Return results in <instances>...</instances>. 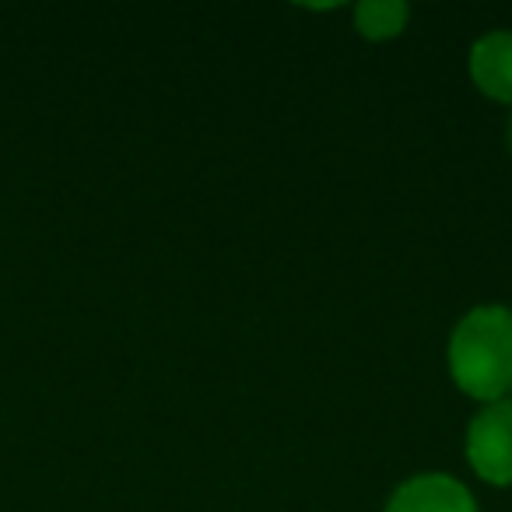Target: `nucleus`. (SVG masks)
I'll use <instances>...</instances> for the list:
<instances>
[{
	"label": "nucleus",
	"mask_w": 512,
	"mask_h": 512,
	"mask_svg": "<svg viewBox=\"0 0 512 512\" xmlns=\"http://www.w3.org/2000/svg\"><path fill=\"white\" fill-rule=\"evenodd\" d=\"M449 376L467 397L495 404L512 386V309L477 306L449 337Z\"/></svg>",
	"instance_id": "nucleus-1"
},
{
	"label": "nucleus",
	"mask_w": 512,
	"mask_h": 512,
	"mask_svg": "<svg viewBox=\"0 0 512 512\" xmlns=\"http://www.w3.org/2000/svg\"><path fill=\"white\" fill-rule=\"evenodd\" d=\"M467 460L481 481L495 488L512 484V400L484 404L467 428Z\"/></svg>",
	"instance_id": "nucleus-2"
},
{
	"label": "nucleus",
	"mask_w": 512,
	"mask_h": 512,
	"mask_svg": "<svg viewBox=\"0 0 512 512\" xmlns=\"http://www.w3.org/2000/svg\"><path fill=\"white\" fill-rule=\"evenodd\" d=\"M386 512H477V502L456 477L414 474L390 495Z\"/></svg>",
	"instance_id": "nucleus-3"
},
{
	"label": "nucleus",
	"mask_w": 512,
	"mask_h": 512,
	"mask_svg": "<svg viewBox=\"0 0 512 512\" xmlns=\"http://www.w3.org/2000/svg\"><path fill=\"white\" fill-rule=\"evenodd\" d=\"M470 78L477 92L495 102H512V32H488L470 46Z\"/></svg>",
	"instance_id": "nucleus-4"
},
{
	"label": "nucleus",
	"mask_w": 512,
	"mask_h": 512,
	"mask_svg": "<svg viewBox=\"0 0 512 512\" xmlns=\"http://www.w3.org/2000/svg\"><path fill=\"white\" fill-rule=\"evenodd\" d=\"M407 15L411 11L400 0H362L355 8V29L369 43H386L407 29Z\"/></svg>",
	"instance_id": "nucleus-5"
},
{
	"label": "nucleus",
	"mask_w": 512,
	"mask_h": 512,
	"mask_svg": "<svg viewBox=\"0 0 512 512\" xmlns=\"http://www.w3.org/2000/svg\"><path fill=\"white\" fill-rule=\"evenodd\" d=\"M505 400H512V386H509V393H505Z\"/></svg>",
	"instance_id": "nucleus-6"
},
{
	"label": "nucleus",
	"mask_w": 512,
	"mask_h": 512,
	"mask_svg": "<svg viewBox=\"0 0 512 512\" xmlns=\"http://www.w3.org/2000/svg\"><path fill=\"white\" fill-rule=\"evenodd\" d=\"M509 148H512V130H509Z\"/></svg>",
	"instance_id": "nucleus-7"
}]
</instances>
